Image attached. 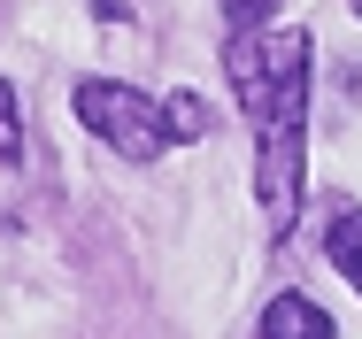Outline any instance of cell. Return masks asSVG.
<instances>
[{
  "label": "cell",
  "mask_w": 362,
  "mask_h": 339,
  "mask_svg": "<svg viewBox=\"0 0 362 339\" xmlns=\"http://www.w3.org/2000/svg\"><path fill=\"white\" fill-rule=\"evenodd\" d=\"M231 93L255 124V201L270 239H286L300 216V132H308V31L300 23H262L223 39Z\"/></svg>",
  "instance_id": "6da1fadb"
},
{
  "label": "cell",
  "mask_w": 362,
  "mask_h": 339,
  "mask_svg": "<svg viewBox=\"0 0 362 339\" xmlns=\"http://www.w3.org/2000/svg\"><path fill=\"white\" fill-rule=\"evenodd\" d=\"M77 124L100 139V146H116L124 162H154L162 146H170V108L162 100H146L139 85H116V77H85L70 93Z\"/></svg>",
  "instance_id": "7a4b0ae2"
},
{
  "label": "cell",
  "mask_w": 362,
  "mask_h": 339,
  "mask_svg": "<svg viewBox=\"0 0 362 339\" xmlns=\"http://www.w3.org/2000/svg\"><path fill=\"white\" fill-rule=\"evenodd\" d=\"M262 339H339V332H332V316H324L308 293H278V301L262 309Z\"/></svg>",
  "instance_id": "3957f363"
},
{
  "label": "cell",
  "mask_w": 362,
  "mask_h": 339,
  "mask_svg": "<svg viewBox=\"0 0 362 339\" xmlns=\"http://www.w3.org/2000/svg\"><path fill=\"white\" fill-rule=\"evenodd\" d=\"M324 255H332L339 270L355 277V293H362V208H347V216H332V231H324Z\"/></svg>",
  "instance_id": "277c9868"
},
{
  "label": "cell",
  "mask_w": 362,
  "mask_h": 339,
  "mask_svg": "<svg viewBox=\"0 0 362 339\" xmlns=\"http://www.w3.org/2000/svg\"><path fill=\"white\" fill-rule=\"evenodd\" d=\"M162 108H170V139H209V124H216L201 93H170Z\"/></svg>",
  "instance_id": "5b68a950"
},
{
  "label": "cell",
  "mask_w": 362,
  "mask_h": 339,
  "mask_svg": "<svg viewBox=\"0 0 362 339\" xmlns=\"http://www.w3.org/2000/svg\"><path fill=\"white\" fill-rule=\"evenodd\" d=\"M23 162V124H16V85L0 77V178Z\"/></svg>",
  "instance_id": "8992f818"
},
{
  "label": "cell",
  "mask_w": 362,
  "mask_h": 339,
  "mask_svg": "<svg viewBox=\"0 0 362 339\" xmlns=\"http://www.w3.org/2000/svg\"><path fill=\"white\" fill-rule=\"evenodd\" d=\"M93 16H100V23H124V16H132V0H93Z\"/></svg>",
  "instance_id": "52a82bcc"
},
{
  "label": "cell",
  "mask_w": 362,
  "mask_h": 339,
  "mask_svg": "<svg viewBox=\"0 0 362 339\" xmlns=\"http://www.w3.org/2000/svg\"><path fill=\"white\" fill-rule=\"evenodd\" d=\"M355 16H362V0H355Z\"/></svg>",
  "instance_id": "ba28073f"
}]
</instances>
